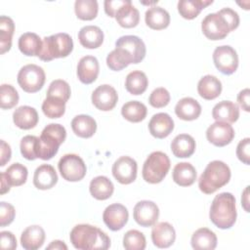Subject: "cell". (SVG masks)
Listing matches in <instances>:
<instances>
[{"label": "cell", "instance_id": "cell-33", "mask_svg": "<svg viewBox=\"0 0 250 250\" xmlns=\"http://www.w3.org/2000/svg\"><path fill=\"white\" fill-rule=\"evenodd\" d=\"M89 190L94 198L98 200H105L112 195L114 186L107 177L98 176L91 181Z\"/></svg>", "mask_w": 250, "mask_h": 250}, {"label": "cell", "instance_id": "cell-40", "mask_svg": "<svg viewBox=\"0 0 250 250\" xmlns=\"http://www.w3.org/2000/svg\"><path fill=\"white\" fill-rule=\"evenodd\" d=\"M98 2L96 0H76L74 11L76 17L82 21H92L98 15Z\"/></svg>", "mask_w": 250, "mask_h": 250}, {"label": "cell", "instance_id": "cell-45", "mask_svg": "<svg viewBox=\"0 0 250 250\" xmlns=\"http://www.w3.org/2000/svg\"><path fill=\"white\" fill-rule=\"evenodd\" d=\"M70 87L68 83L62 79H56L51 82L47 90V97L60 98L65 103L70 98Z\"/></svg>", "mask_w": 250, "mask_h": 250}, {"label": "cell", "instance_id": "cell-34", "mask_svg": "<svg viewBox=\"0 0 250 250\" xmlns=\"http://www.w3.org/2000/svg\"><path fill=\"white\" fill-rule=\"evenodd\" d=\"M114 18L120 26L132 28L138 25L140 21V13L138 9L132 5V2L128 0L127 3L117 11Z\"/></svg>", "mask_w": 250, "mask_h": 250}, {"label": "cell", "instance_id": "cell-13", "mask_svg": "<svg viewBox=\"0 0 250 250\" xmlns=\"http://www.w3.org/2000/svg\"><path fill=\"white\" fill-rule=\"evenodd\" d=\"M134 220L141 227H151L153 226L159 217L158 206L150 200L139 201L133 211Z\"/></svg>", "mask_w": 250, "mask_h": 250}, {"label": "cell", "instance_id": "cell-22", "mask_svg": "<svg viewBox=\"0 0 250 250\" xmlns=\"http://www.w3.org/2000/svg\"><path fill=\"white\" fill-rule=\"evenodd\" d=\"M212 117L216 121L233 123L239 117V108L230 101H222L215 104L212 109Z\"/></svg>", "mask_w": 250, "mask_h": 250}, {"label": "cell", "instance_id": "cell-56", "mask_svg": "<svg viewBox=\"0 0 250 250\" xmlns=\"http://www.w3.org/2000/svg\"><path fill=\"white\" fill-rule=\"evenodd\" d=\"M47 249H54V250H67V246L61 240H54L48 246Z\"/></svg>", "mask_w": 250, "mask_h": 250}, {"label": "cell", "instance_id": "cell-38", "mask_svg": "<svg viewBox=\"0 0 250 250\" xmlns=\"http://www.w3.org/2000/svg\"><path fill=\"white\" fill-rule=\"evenodd\" d=\"M15 30L14 21L7 17H0V54H4L12 47V37Z\"/></svg>", "mask_w": 250, "mask_h": 250}, {"label": "cell", "instance_id": "cell-49", "mask_svg": "<svg viewBox=\"0 0 250 250\" xmlns=\"http://www.w3.org/2000/svg\"><path fill=\"white\" fill-rule=\"evenodd\" d=\"M250 139L245 138L241 140L236 147V156L237 158L246 165L250 163Z\"/></svg>", "mask_w": 250, "mask_h": 250}, {"label": "cell", "instance_id": "cell-30", "mask_svg": "<svg viewBox=\"0 0 250 250\" xmlns=\"http://www.w3.org/2000/svg\"><path fill=\"white\" fill-rule=\"evenodd\" d=\"M173 181L181 187H189L196 180V170L188 162L177 163L172 173Z\"/></svg>", "mask_w": 250, "mask_h": 250}, {"label": "cell", "instance_id": "cell-29", "mask_svg": "<svg viewBox=\"0 0 250 250\" xmlns=\"http://www.w3.org/2000/svg\"><path fill=\"white\" fill-rule=\"evenodd\" d=\"M190 243L195 250H213L217 246V236L211 229L200 228L193 232Z\"/></svg>", "mask_w": 250, "mask_h": 250}, {"label": "cell", "instance_id": "cell-8", "mask_svg": "<svg viewBox=\"0 0 250 250\" xmlns=\"http://www.w3.org/2000/svg\"><path fill=\"white\" fill-rule=\"evenodd\" d=\"M59 171L62 177L68 182L81 181L87 172L86 164L83 159L73 153L64 154L58 163Z\"/></svg>", "mask_w": 250, "mask_h": 250}, {"label": "cell", "instance_id": "cell-15", "mask_svg": "<svg viewBox=\"0 0 250 250\" xmlns=\"http://www.w3.org/2000/svg\"><path fill=\"white\" fill-rule=\"evenodd\" d=\"M129 213L127 208L120 203L108 205L103 214V220L105 226L113 231L121 229L128 222Z\"/></svg>", "mask_w": 250, "mask_h": 250}, {"label": "cell", "instance_id": "cell-25", "mask_svg": "<svg viewBox=\"0 0 250 250\" xmlns=\"http://www.w3.org/2000/svg\"><path fill=\"white\" fill-rule=\"evenodd\" d=\"M78 40L84 48L96 49L103 44L104 32L97 25H86L79 30Z\"/></svg>", "mask_w": 250, "mask_h": 250}, {"label": "cell", "instance_id": "cell-41", "mask_svg": "<svg viewBox=\"0 0 250 250\" xmlns=\"http://www.w3.org/2000/svg\"><path fill=\"white\" fill-rule=\"evenodd\" d=\"M42 110L49 118H60L64 114L65 102L60 98L47 97L43 101Z\"/></svg>", "mask_w": 250, "mask_h": 250}, {"label": "cell", "instance_id": "cell-27", "mask_svg": "<svg viewBox=\"0 0 250 250\" xmlns=\"http://www.w3.org/2000/svg\"><path fill=\"white\" fill-rule=\"evenodd\" d=\"M145 21L148 27L155 30L166 28L170 23V15L162 7L152 6L146 10Z\"/></svg>", "mask_w": 250, "mask_h": 250}, {"label": "cell", "instance_id": "cell-52", "mask_svg": "<svg viewBox=\"0 0 250 250\" xmlns=\"http://www.w3.org/2000/svg\"><path fill=\"white\" fill-rule=\"evenodd\" d=\"M128 0H105L104 5V12L109 17H115L117 11L127 3Z\"/></svg>", "mask_w": 250, "mask_h": 250}, {"label": "cell", "instance_id": "cell-31", "mask_svg": "<svg viewBox=\"0 0 250 250\" xmlns=\"http://www.w3.org/2000/svg\"><path fill=\"white\" fill-rule=\"evenodd\" d=\"M71 128L73 133L80 138H91L97 130L96 120L90 115L80 114L76 115L71 121Z\"/></svg>", "mask_w": 250, "mask_h": 250}, {"label": "cell", "instance_id": "cell-46", "mask_svg": "<svg viewBox=\"0 0 250 250\" xmlns=\"http://www.w3.org/2000/svg\"><path fill=\"white\" fill-rule=\"evenodd\" d=\"M38 137L27 135L24 136L21 141V153L27 160H35L37 158L36 155V143Z\"/></svg>", "mask_w": 250, "mask_h": 250}, {"label": "cell", "instance_id": "cell-50", "mask_svg": "<svg viewBox=\"0 0 250 250\" xmlns=\"http://www.w3.org/2000/svg\"><path fill=\"white\" fill-rule=\"evenodd\" d=\"M218 13L226 20V21L229 26L230 31L237 28V26L239 25V16L234 10L230 8H224V9H221Z\"/></svg>", "mask_w": 250, "mask_h": 250}, {"label": "cell", "instance_id": "cell-12", "mask_svg": "<svg viewBox=\"0 0 250 250\" xmlns=\"http://www.w3.org/2000/svg\"><path fill=\"white\" fill-rule=\"evenodd\" d=\"M138 165L135 159L130 156L119 157L112 165V175L122 185H129L137 178Z\"/></svg>", "mask_w": 250, "mask_h": 250}, {"label": "cell", "instance_id": "cell-9", "mask_svg": "<svg viewBox=\"0 0 250 250\" xmlns=\"http://www.w3.org/2000/svg\"><path fill=\"white\" fill-rule=\"evenodd\" d=\"M115 47L121 49L131 63H139L146 57V45L144 41L136 35H124L115 42Z\"/></svg>", "mask_w": 250, "mask_h": 250}, {"label": "cell", "instance_id": "cell-55", "mask_svg": "<svg viewBox=\"0 0 250 250\" xmlns=\"http://www.w3.org/2000/svg\"><path fill=\"white\" fill-rule=\"evenodd\" d=\"M241 204L246 212H249V187L247 186L242 192Z\"/></svg>", "mask_w": 250, "mask_h": 250}, {"label": "cell", "instance_id": "cell-32", "mask_svg": "<svg viewBox=\"0 0 250 250\" xmlns=\"http://www.w3.org/2000/svg\"><path fill=\"white\" fill-rule=\"evenodd\" d=\"M18 45L20 51L23 55L29 57H38L42 50L43 41L36 33L25 32L20 36Z\"/></svg>", "mask_w": 250, "mask_h": 250}, {"label": "cell", "instance_id": "cell-23", "mask_svg": "<svg viewBox=\"0 0 250 250\" xmlns=\"http://www.w3.org/2000/svg\"><path fill=\"white\" fill-rule=\"evenodd\" d=\"M175 113L182 120L191 121L199 117L201 113V105L195 99L186 97L177 103Z\"/></svg>", "mask_w": 250, "mask_h": 250}, {"label": "cell", "instance_id": "cell-53", "mask_svg": "<svg viewBox=\"0 0 250 250\" xmlns=\"http://www.w3.org/2000/svg\"><path fill=\"white\" fill-rule=\"evenodd\" d=\"M0 151H1L0 166L3 167L11 159V154H12L10 146L4 140L0 141Z\"/></svg>", "mask_w": 250, "mask_h": 250}, {"label": "cell", "instance_id": "cell-37", "mask_svg": "<svg viewBox=\"0 0 250 250\" xmlns=\"http://www.w3.org/2000/svg\"><path fill=\"white\" fill-rule=\"evenodd\" d=\"M146 113H147L146 106L139 101L127 102L126 104H123L121 108L122 116L126 120L134 123L143 121L146 118Z\"/></svg>", "mask_w": 250, "mask_h": 250}, {"label": "cell", "instance_id": "cell-11", "mask_svg": "<svg viewBox=\"0 0 250 250\" xmlns=\"http://www.w3.org/2000/svg\"><path fill=\"white\" fill-rule=\"evenodd\" d=\"M213 61L215 66L227 75L232 74L238 66L237 53L229 45L217 47L213 52Z\"/></svg>", "mask_w": 250, "mask_h": 250}, {"label": "cell", "instance_id": "cell-39", "mask_svg": "<svg viewBox=\"0 0 250 250\" xmlns=\"http://www.w3.org/2000/svg\"><path fill=\"white\" fill-rule=\"evenodd\" d=\"M2 174L4 175L11 187H19L26 182L28 172L27 168L24 165L17 162L9 166L5 172H2Z\"/></svg>", "mask_w": 250, "mask_h": 250}, {"label": "cell", "instance_id": "cell-35", "mask_svg": "<svg viewBox=\"0 0 250 250\" xmlns=\"http://www.w3.org/2000/svg\"><path fill=\"white\" fill-rule=\"evenodd\" d=\"M212 3V0H181L178 2V11L184 19L192 20L199 15L202 9Z\"/></svg>", "mask_w": 250, "mask_h": 250}, {"label": "cell", "instance_id": "cell-54", "mask_svg": "<svg viewBox=\"0 0 250 250\" xmlns=\"http://www.w3.org/2000/svg\"><path fill=\"white\" fill-rule=\"evenodd\" d=\"M249 97H250V91L248 88H245L241 90L237 95V102L240 107L245 110L249 111Z\"/></svg>", "mask_w": 250, "mask_h": 250}, {"label": "cell", "instance_id": "cell-18", "mask_svg": "<svg viewBox=\"0 0 250 250\" xmlns=\"http://www.w3.org/2000/svg\"><path fill=\"white\" fill-rule=\"evenodd\" d=\"M176 239V231L171 224L161 222L154 224L151 229V240L158 248L170 247Z\"/></svg>", "mask_w": 250, "mask_h": 250}, {"label": "cell", "instance_id": "cell-48", "mask_svg": "<svg viewBox=\"0 0 250 250\" xmlns=\"http://www.w3.org/2000/svg\"><path fill=\"white\" fill-rule=\"evenodd\" d=\"M16 215V210L13 205L10 203H7L5 201H2L0 203V226L6 227L10 225Z\"/></svg>", "mask_w": 250, "mask_h": 250}, {"label": "cell", "instance_id": "cell-7", "mask_svg": "<svg viewBox=\"0 0 250 250\" xmlns=\"http://www.w3.org/2000/svg\"><path fill=\"white\" fill-rule=\"evenodd\" d=\"M18 83L26 93H36L44 85L46 75L39 65L30 63L22 66L18 73Z\"/></svg>", "mask_w": 250, "mask_h": 250}, {"label": "cell", "instance_id": "cell-28", "mask_svg": "<svg viewBox=\"0 0 250 250\" xmlns=\"http://www.w3.org/2000/svg\"><path fill=\"white\" fill-rule=\"evenodd\" d=\"M197 92L204 100H214L222 92V83L214 75H205L198 81Z\"/></svg>", "mask_w": 250, "mask_h": 250}, {"label": "cell", "instance_id": "cell-3", "mask_svg": "<svg viewBox=\"0 0 250 250\" xmlns=\"http://www.w3.org/2000/svg\"><path fill=\"white\" fill-rule=\"evenodd\" d=\"M229 167L221 160L209 162L203 173L198 179V188L205 194H211L222 187L226 186L230 180Z\"/></svg>", "mask_w": 250, "mask_h": 250}, {"label": "cell", "instance_id": "cell-51", "mask_svg": "<svg viewBox=\"0 0 250 250\" xmlns=\"http://www.w3.org/2000/svg\"><path fill=\"white\" fill-rule=\"evenodd\" d=\"M1 237V248L14 250L17 248V238L16 236L8 230H3L0 232Z\"/></svg>", "mask_w": 250, "mask_h": 250}, {"label": "cell", "instance_id": "cell-17", "mask_svg": "<svg viewBox=\"0 0 250 250\" xmlns=\"http://www.w3.org/2000/svg\"><path fill=\"white\" fill-rule=\"evenodd\" d=\"M174 129V121L172 117L165 112L154 114L148 122L149 133L157 139L168 137Z\"/></svg>", "mask_w": 250, "mask_h": 250}, {"label": "cell", "instance_id": "cell-16", "mask_svg": "<svg viewBox=\"0 0 250 250\" xmlns=\"http://www.w3.org/2000/svg\"><path fill=\"white\" fill-rule=\"evenodd\" d=\"M92 103L100 110L108 111L111 110L118 101V95L116 90L108 85L104 84L97 87L92 93Z\"/></svg>", "mask_w": 250, "mask_h": 250}, {"label": "cell", "instance_id": "cell-14", "mask_svg": "<svg viewBox=\"0 0 250 250\" xmlns=\"http://www.w3.org/2000/svg\"><path fill=\"white\" fill-rule=\"evenodd\" d=\"M206 138L216 146H225L234 138V130L229 123L216 121L206 130Z\"/></svg>", "mask_w": 250, "mask_h": 250}, {"label": "cell", "instance_id": "cell-42", "mask_svg": "<svg viewBox=\"0 0 250 250\" xmlns=\"http://www.w3.org/2000/svg\"><path fill=\"white\" fill-rule=\"evenodd\" d=\"M146 245V236L137 229H130L123 236V246L127 250H144Z\"/></svg>", "mask_w": 250, "mask_h": 250}, {"label": "cell", "instance_id": "cell-1", "mask_svg": "<svg viewBox=\"0 0 250 250\" xmlns=\"http://www.w3.org/2000/svg\"><path fill=\"white\" fill-rule=\"evenodd\" d=\"M69 239L74 248L79 250L107 249L110 246V238L107 234L88 224L76 225L70 231Z\"/></svg>", "mask_w": 250, "mask_h": 250}, {"label": "cell", "instance_id": "cell-24", "mask_svg": "<svg viewBox=\"0 0 250 250\" xmlns=\"http://www.w3.org/2000/svg\"><path fill=\"white\" fill-rule=\"evenodd\" d=\"M45 241V231L37 225L27 227L21 235V244L25 250L39 249Z\"/></svg>", "mask_w": 250, "mask_h": 250}, {"label": "cell", "instance_id": "cell-44", "mask_svg": "<svg viewBox=\"0 0 250 250\" xmlns=\"http://www.w3.org/2000/svg\"><path fill=\"white\" fill-rule=\"evenodd\" d=\"M106 64L111 70L119 71L127 67L129 64H131V62L124 52L121 49L115 47V49L107 55Z\"/></svg>", "mask_w": 250, "mask_h": 250}, {"label": "cell", "instance_id": "cell-6", "mask_svg": "<svg viewBox=\"0 0 250 250\" xmlns=\"http://www.w3.org/2000/svg\"><path fill=\"white\" fill-rule=\"evenodd\" d=\"M170 169V159L162 151H153L146 159L143 166V179L149 184L163 181Z\"/></svg>", "mask_w": 250, "mask_h": 250}, {"label": "cell", "instance_id": "cell-43", "mask_svg": "<svg viewBox=\"0 0 250 250\" xmlns=\"http://www.w3.org/2000/svg\"><path fill=\"white\" fill-rule=\"evenodd\" d=\"M19 103V94L10 84H2L0 87V105L3 109H10Z\"/></svg>", "mask_w": 250, "mask_h": 250}, {"label": "cell", "instance_id": "cell-20", "mask_svg": "<svg viewBox=\"0 0 250 250\" xmlns=\"http://www.w3.org/2000/svg\"><path fill=\"white\" fill-rule=\"evenodd\" d=\"M58 182L55 168L50 164H42L36 168L33 175V185L38 189H50Z\"/></svg>", "mask_w": 250, "mask_h": 250}, {"label": "cell", "instance_id": "cell-57", "mask_svg": "<svg viewBox=\"0 0 250 250\" xmlns=\"http://www.w3.org/2000/svg\"><path fill=\"white\" fill-rule=\"evenodd\" d=\"M0 177H1V194H5L6 192H8L11 188V186L9 185L8 181L6 180V178L4 177V175L1 173L0 174Z\"/></svg>", "mask_w": 250, "mask_h": 250}, {"label": "cell", "instance_id": "cell-2", "mask_svg": "<svg viewBox=\"0 0 250 250\" xmlns=\"http://www.w3.org/2000/svg\"><path fill=\"white\" fill-rule=\"evenodd\" d=\"M237 217L235 197L230 192H222L216 195L211 203L209 218L219 229H230Z\"/></svg>", "mask_w": 250, "mask_h": 250}, {"label": "cell", "instance_id": "cell-5", "mask_svg": "<svg viewBox=\"0 0 250 250\" xmlns=\"http://www.w3.org/2000/svg\"><path fill=\"white\" fill-rule=\"evenodd\" d=\"M73 50V41L69 34L62 32L46 36L43 39L42 50L39 59L44 62H50L58 58L67 57Z\"/></svg>", "mask_w": 250, "mask_h": 250}, {"label": "cell", "instance_id": "cell-10", "mask_svg": "<svg viewBox=\"0 0 250 250\" xmlns=\"http://www.w3.org/2000/svg\"><path fill=\"white\" fill-rule=\"evenodd\" d=\"M203 34L210 40L224 39L229 30V26L226 20L217 12L208 14L201 22Z\"/></svg>", "mask_w": 250, "mask_h": 250}, {"label": "cell", "instance_id": "cell-4", "mask_svg": "<svg viewBox=\"0 0 250 250\" xmlns=\"http://www.w3.org/2000/svg\"><path fill=\"white\" fill-rule=\"evenodd\" d=\"M66 138L65 128L58 123H51L47 125L41 132L40 137L36 143V155L37 158L49 160L53 158L60 146Z\"/></svg>", "mask_w": 250, "mask_h": 250}, {"label": "cell", "instance_id": "cell-21", "mask_svg": "<svg viewBox=\"0 0 250 250\" xmlns=\"http://www.w3.org/2000/svg\"><path fill=\"white\" fill-rule=\"evenodd\" d=\"M38 113L34 107L29 105H21L13 113V121L17 127L22 130L34 128L38 123Z\"/></svg>", "mask_w": 250, "mask_h": 250}, {"label": "cell", "instance_id": "cell-47", "mask_svg": "<svg viewBox=\"0 0 250 250\" xmlns=\"http://www.w3.org/2000/svg\"><path fill=\"white\" fill-rule=\"evenodd\" d=\"M170 98V93L165 88L159 87L151 92L148 98V103L153 107L161 108L169 104Z\"/></svg>", "mask_w": 250, "mask_h": 250}, {"label": "cell", "instance_id": "cell-36", "mask_svg": "<svg viewBox=\"0 0 250 250\" xmlns=\"http://www.w3.org/2000/svg\"><path fill=\"white\" fill-rule=\"evenodd\" d=\"M148 85V80L145 72L141 70H133L127 76L125 80V88L132 95L143 94Z\"/></svg>", "mask_w": 250, "mask_h": 250}, {"label": "cell", "instance_id": "cell-19", "mask_svg": "<svg viewBox=\"0 0 250 250\" xmlns=\"http://www.w3.org/2000/svg\"><path fill=\"white\" fill-rule=\"evenodd\" d=\"M100 72L99 62L94 56L82 57L77 64V77L83 84L93 83Z\"/></svg>", "mask_w": 250, "mask_h": 250}, {"label": "cell", "instance_id": "cell-26", "mask_svg": "<svg viewBox=\"0 0 250 250\" xmlns=\"http://www.w3.org/2000/svg\"><path fill=\"white\" fill-rule=\"evenodd\" d=\"M195 141L188 134L177 135L171 143L172 153L179 158H187L193 154L195 150Z\"/></svg>", "mask_w": 250, "mask_h": 250}]
</instances>
